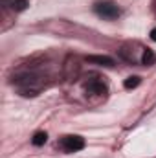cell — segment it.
<instances>
[{
    "label": "cell",
    "instance_id": "5",
    "mask_svg": "<svg viewBox=\"0 0 156 158\" xmlns=\"http://www.w3.org/2000/svg\"><path fill=\"white\" fill-rule=\"evenodd\" d=\"M142 63L145 64V66H153V64H156V53L153 52V50H145L143 52V55H142Z\"/></svg>",
    "mask_w": 156,
    "mask_h": 158
},
{
    "label": "cell",
    "instance_id": "8",
    "mask_svg": "<svg viewBox=\"0 0 156 158\" xmlns=\"http://www.w3.org/2000/svg\"><path fill=\"white\" fill-rule=\"evenodd\" d=\"M28 6H30L28 0H15V2H13V9H15V11H24Z\"/></svg>",
    "mask_w": 156,
    "mask_h": 158
},
{
    "label": "cell",
    "instance_id": "7",
    "mask_svg": "<svg viewBox=\"0 0 156 158\" xmlns=\"http://www.w3.org/2000/svg\"><path fill=\"white\" fill-rule=\"evenodd\" d=\"M46 140H48V134H46L44 131H39V132H35V134H33L31 143H33V145H37V147H40V145H44V143H46Z\"/></svg>",
    "mask_w": 156,
    "mask_h": 158
},
{
    "label": "cell",
    "instance_id": "9",
    "mask_svg": "<svg viewBox=\"0 0 156 158\" xmlns=\"http://www.w3.org/2000/svg\"><path fill=\"white\" fill-rule=\"evenodd\" d=\"M151 39L156 42V28H153V30H151Z\"/></svg>",
    "mask_w": 156,
    "mask_h": 158
},
{
    "label": "cell",
    "instance_id": "3",
    "mask_svg": "<svg viewBox=\"0 0 156 158\" xmlns=\"http://www.w3.org/2000/svg\"><path fill=\"white\" fill-rule=\"evenodd\" d=\"M86 61L92 64H99V66H114V59L109 55H86Z\"/></svg>",
    "mask_w": 156,
    "mask_h": 158
},
{
    "label": "cell",
    "instance_id": "1",
    "mask_svg": "<svg viewBox=\"0 0 156 158\" xmlns=\"http://www.w3.org/2000/svg\"><path fill=\"white\" fill-rule=\"evenodd\" d=\"M94 11H96L99 17L109 19V20H114V19H117V17H119V7H117L114 2H110V0L97 2V4L94 6Z\"/></svg>",
    "mask_w": 156,
    "mask_h": 158
},
{
    "label": "cell",
    "instance_id": "2",
    "mask_svg": "<svg viewBox=\"0 0 156 158\" xmlns=\"http://www.w3.org/2000/svg\"><path fill=\"white\" fill-rule=\"evenodd\" d=\"M61 147L66 151V153H76L84 149V138H81L77 134H68V136H63L61 138Z\"/></svg>",
    "mask_w": 156,
    "mask_h": 158
},
{
    "label": "cell",
    "instance_id": "4",
    "mask_svg": "<svg viewBox=\"0 0 156 158\" xmlns=\"http://www.w3.org/2000/svg\"><path fill=\"white\" fill-rule=\"evenodd\" d=\"M90 94H99V96H103V94H107V85H103L101 81H97V79H94V81H90V83H86V86H84Z\"/></svg>",
    "mask_w": 156,
    "mask_h": 158
},
{
    "label": "cell",
    "instance_id": "6",
    "mask_svg": "<svg viewBox=\"0 0 156 158\" xmlns=\"http://www.w3.org/2000/svg\"><path fill=\"white\" fill-rule=\"evenodd\" d=\"M140 83H142V77H140V76H130V77H127L123 81V86H125L127 90H130V88L140 86Z\"/></svg>",
    "mask_w": 156,
    "mask_h": 158
}]
</instances>
